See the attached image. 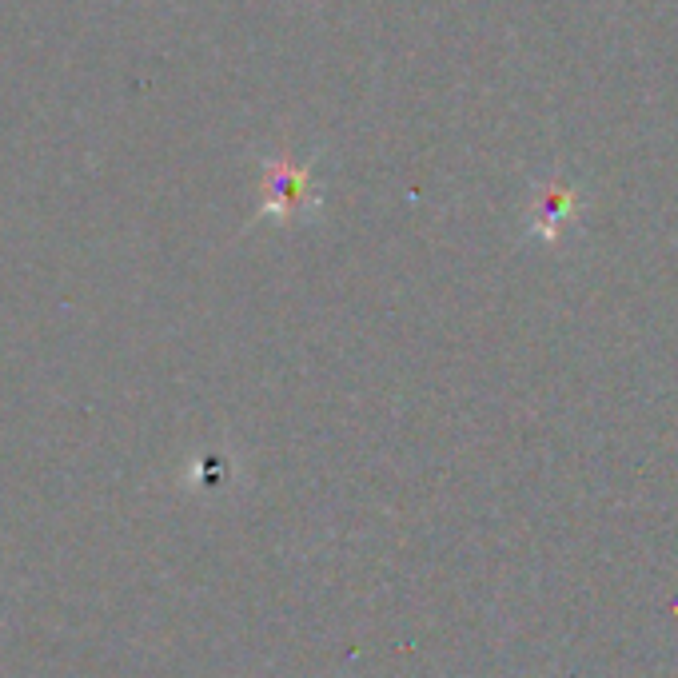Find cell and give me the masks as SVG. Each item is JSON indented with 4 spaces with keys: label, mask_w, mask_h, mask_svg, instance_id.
Here are the masks:
<instances>
[{
    "label": "cell",
    "mask_w": 678,
    "mask_h": 678,
    "mask_svg": "<svg viewBox=\"0 0 678 678\" xmlns=\"http://www.w3.org/2000/svg\"><path fill=\"white\" fill-rule=\"evenodd\" d=\"M571 212H575V192H571L567 184H547V188L539 192L535 208H531V232L543 236L547 244H555L559 232H563V224L571 220Z\"/></svg>",
    "instance_id": "7a4b0ae2"
},
{
    "label": "cell",
    "mask_w": 678,
    "mask_h": 678,
    "mask_svg": "<svg viewBox=\"0 0 678 678\" xmlns=\"http://www.w3.org/2000/svg\"><path fill=\"white\" fill-rule=\"evenodd\" d=\"M320 208V188L308 164L292 156H268L260 168V216L272 220H300Z\"/></svg>",
    "instance_id": "6da1fadb"
}]
</instances>
